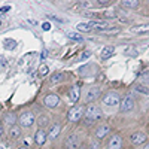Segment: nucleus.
Segmentation results:
<instances>
[{
    "label": "nucleus",
    "mask_w": 149,
    "mask_h": 149,
    "mask_svg": "<svg viewBox=\"0 0 149 149\" xmlns=\"http://www.w3.org/2000/svg\"><path fill=\"white\" fill-rule=\"evenodd\" d=\"M100 116H102V110L98 109L97 106H90L88 109H86V112H85V121H86V124L95 122Z\"/></svg>",
    "instance_id": "1"
},
{
    "label": "nucleus",
    "mask_w": 149,
    "mask_h": 149,
    "mask_svg": "<svg viewBox=\"0 0 149 149\" xmlns=\"http://www.w3.org/2000/svg\"><path fill=\"white\" fill-rule=\"evenodd\" d=\"M19 122H21V125L22 127H26V128H30L33 124H34V116L31 112H26V113H22L19 116Z\"/></svg>",
    "instance_id": "2"
},
{
    "label": "nucleus",
    "mask_w": 149,
    "mask_h": 149,
    "mask_svg": "<svg viewBox=\"0 0 149 149\" xmlns=\"http://www.w3.org/2000/svg\"><path fill=\"white\" fill-rule=\"evenodd\" d=\"M82 115H84V107L82 106H78V107H72L70 110H69V119L70 121H73V122H76V121H79L81 118H82Z\"/></svg>",
    "instance_id": "3"
},
{
    "label": "nucleus",
    "mask_w": 149,
    "mask_h": 149,
    "mask_svg": "<svg viewBox=\"0 0 149 149\" xmlns=\"http://www.w3.org/2000/svg\"><path fill=\"white\" fill-rule=\"evenodd\" d=\"M64 146H66V149H78V146H79L78 134H70L69 137L64 140Z\"/></svg>",
    "instance_id": "4"
},
{
    "label": "nucleus",
    "mask_w": 149,
    "mask_h": 149,
    "mask_svg": "<svg viewBox=\"0 0 149 149\" xmlns=\"http://www.w3.org/2000/svg\"><path fill=\"white\" fill-rule=\"evenodd\" d=\"M133 107H134V100H133L131 97L122 98L121 103H119V109H121V112H130V110H133Z\"/></svg>",
    "instance_id": "5"
},
{
    "label": "nucleus",
    "mask_w": 149,
    "mask_h": 149,
    "mask_svg": "<svg viewBox=\"0 0 149 149\" xmlns=\"http://www.w3.org/2000/svg\"><path fill=\"white\" fill-rule=\"evenodd\" d=\"M103 103L107 104V106H116L119 103V97L115 93H110V94H107V95L103 97Z\"/></svg>",
    "instance_id": "6"
},
{
    "label": "nucleus",
    "mask_w": 149,
    "mask_h": 149,
    "mask_svg": "<svg viewBox=\"0 0 149 149\" xmlns=\"http://www.w3.org/2000/svg\"><path fill=\"white\" fill-rule=\"evenodd\" d=\"M98 95H100V88L98 86H93V88H90L88 91H86V97H85V100L86 102H94L98 98Z\"/></svg>",
    "instance_id": "7"
},
{
    "label": "nucleus",
    "mask_w": 149,
    "mask_h": 149,
    "mask_svg": "<svg viewBox=\"0 0 149 149\" xmlns=\"http://www.w3.org/2000/svg\"><path fill=\"white\" fill-rule=\"evenodd\" d=\"M58 102H60V98H58L57 94H48L43 100L45 106H48V107H55L58 104Z\"/></svg>",
    "instance_id": "8"
},
{
    "label": "nucleus",
    "mask_w": 149,
    "mask_h": 149,
    "mask_svg": "<svg viewBox=\"0 0 149 149\" xmlns=\"http://www.w3.org/2000/svg\"><path fill=\"white\" fill-rule=\"evenodd\" d=\"M107 146H109V149H121V148H122V140H121V137H119V136H112L110 140H109V143H107Z\"/></svg>",
    "instance_id": "9"
},
{
    "label": "nucleus",
    "mask_w": 149,
    "mask_h": 149,
    "mask_svg": "<svg viewBox=\"0 0 149 149\" xmlns=\"http://www.w3.org/2000/svg\"><path fill=\"white\" fill-rule=\"evenodd\" d=\"M145 140H146V134H145V133L136 131V133L131 136V143H133V145H140V143H145Z\"/></svg>",
    "instance_id": "10"
},
{
    "label": "nucleus",
    "mask_w": 149,
    "mask_h": 149,
    "mask_svg": "<svg viewBox=\"0 0 149 149\" xmlns=\"http://www.w3.org/2000/svg\"><path fill=\"white\" fill-rule=\"evenodd\" d=\"M79 94H81V90H79L78 85L72 86V88L69 90V98H70L72 102H78L79 100Z\"/></svg>",
    "instance_id": "11"
},
{
    "label": "nucleus",
    "mask_w": 149,
    "mask_h": 149,
    "mask_svg": "<svg viewBox=\"0 0 149 149\" xmlns=\"http://www.w3.org/2000/svg\"><path fill=\"white\" fill-rule=\"evenodd\" d=\"M109 131H110V127L109 125H100V127L97 128V131H95L97 139H104L106 136L109 134Z\"/></svg>",
    "instance_id": "12"
},
{
    "label": "nucleus",
    "mask_w": 149,
    "mask_h": 149,
    "mask_svg": "<svg viewBox=\"0 0 149 149\" xmlns=\"http://www.w3.org/2000/svg\"><path fill=\"white\" fill-rule=\"evenodd\" d=\"M113 54H115V48H113V46H104L103 51H102V54H100V57H102V60H107V58H110Z\"/></svg>",
    "instance_id": "13"
},
{
    "label": "nucleus",
    "mask_w": 149,
    "mask_h": 149,
    "mask_svg": "<svg viewBox=\"0 0 149 149\" xmlns=\"http://www.w3.org/2000/svg\"><path fill=\"white\" fill-rule=\"evenodd\" d=\"M34 140H36L37 145H43V143L46 142V133H45L42 128L37 130V131H36V136H34Z\"/></svg>",
    "instance_id": "14"
},
{
    "label": "nucleus",
    "mask_w": 149,
    "mask_h": 149,
    "mask_svg": "<svg viewBox=\"0 0 149 149\" xmlns=\"http://www.w3.org/2000/svg\"><path fill=\"white\" fill-rule=\"evenodd\" d=\"M91 24H93V29L98 30V31H104L107 29V26H109L106 21H91Z\"/></svg>",
    "instance_id": "15"
},
{
    "label": "nucleus",
    "mask_w": 149,
    "mask_h": 149,
    "mask_svg": "<svg viewBox=\"0 0 149 149\" xmlns=\"http://www.w3.org/2000/svg\"><path fill=\"white\" fill-rule=\"evenodd\" d=\"M76 29L79 31H91V30H94L91 21L90 22H79V24H76Z\"/></svg>",
    "instance_id": "16"
},
{
    "label": "nucleus",
    "mask_w": 149,
    "mask_h": 149,
    "mask_svg": "<svg viewBox=\"0 0 149 149\" xmlns=\"http://www.w3.org/2000/svg\"><path fill=\"white\" fill-rule=\"evenodd\" d=\"M60 130H61V128H60L58 124H54V125L51 127V130H49V134H48V136H49V139H52V140H54V139L57 137V136H58Z\"/></svg>",
    "instance_id": "17"
},
{
    "label": "nucleus",
    "mask_w": 149,
    "mask_h": 149,
    "mask_svg": "<svg viewBox=\"0 0 149 149\" xmlns=\"http://www.w3.org/2000/svg\"><path fill=\"white\" fill-rule=\"evenodd\" d=\"M124 54L128 55V57H137V49H136L134 46H125L124 48Z\"/></svg>",
    "instance_id": "18"
},
{
    "label": "nucleus",
    "mask_w": 149,
    "mask_h": 149,
    "mask_svg": "<svg viewBox=\"0 0 149 149\" xmlns=\"http://www.w3.org/2000/svg\"><path fill=\"white\" fill-rule=\"evenodd\" d=\"M9 134H10L12 139H19V137H21V128H18L17 125H14V127L10 128Z\"/></svg>",
    "instance_id": "19"
},
{
    "label": "nucleus",
    "mask_w": 149,
    "mask_h": 149,
    "mask_svg": "<svg viewBox=\"0 0 149 149\" xmlns=\"http://www.w3.org/2000/svg\"><path fill=\"white\" fill-rule=\"evenodd\" d=\"M121 5L124 8H137L139 6V2H137V0H124Z\"/></svg>",
    "instance_id": "20"
},
{
    "label": "nucleus",
    "mask_w": 149,
    "mask_h": 149,
    "mask_svg": "<svg viewBox=\"0 0 149 149\" xmlns=\"http://www.w3.org/2000/svg\"><path fill=\"white\" fill-rule=\"evenodd\" d=\"M48 122H49V118L46 116V115H40L39 118H37V124L40 125V128L43 130V127L45 125H48Z\"/></svg>",
    "instance_id": "21"
},
{
    "label": "nucleus",
    "mask_w": 149,
    "mask_h": 149,
    "mask_svg": "<svg viewBox=\"0 0 149 149\" xmlns=\"http://www.w3.org/2000/svg\"><path fill=\"white\" fill-rule=\"evenodd\" d=\"M134 33H146L149 31V24H145V26H137V27H133Z\"/></svg>",
    "instance_id": "22"
},
{
    "label": "nucleus",
    "mask_w": 149,
    "mask_h": 149,
    "mask_svg": "<svg viewBox=\"0 0 149 149\" xmlns=\"http://www.w3.org/2000/svg\"><path fill=\"white\" fill-rule=\"evenodd\" d=\"M63 78H64L63 73H55V74L51 76V84H58V82L63 81Z\"/></svg>",
    "instance_id": "23"
},
{
    "label": "nucleus",
    "mask_w": 149,
    "mask_h": 149,
    "mask_svg": "<svg viewBox=\"0 0 149 149\" xmlns=\"http://www.w3.org/2000/svg\"><path fill=\"white\" fill-rule=\"evenodd\" d=\"M66 36L67 37H70V39H73V40H78V42H82V37L78 34V33H73V31H67L66 33Z\"/></svg>",
    "instance_id": "24"
},
{
    "label": "nucleus",
    "mask_w": 149,
    "mask_h": 149,
    "mask_svg": "<svg viewBox=\"0 0 149 149\" xmlns=\"http://www.w3.org/2000/svg\"><path fill=\"white\" fill-rule=\"evenodd\" d=\"M136 91L143 94V95H149V90L146 88V86H143V85H136Z\"/></svg>",
    "instance_id": "25"
},
{
    "label": "nucleus",
    "mask_w": 149,
    "mask_h": 149,
    "mask_svg": "<svg viewBox=\"0 0 149 149\" xmlns=\"http://www.w3.org/2000/svg\"><path fill=\"white\" fill-rule=\"evenodd\" d=\"M5 122H6V124H9V125H12V127H14V124H15V116L12 115V113L6 115V116H5Z\"/></svg>",
    "instance_id": "26"
},
{
    "label": "nucleus",
    "mask_w": 149,
    "mask_h": 149,
    "mask_svg": "<svg viewBox=\"0 0 149 149\" xmlns=\"http://www.w3.org/2000/svg\"><path fill=\"white\" fill-rule=\"evenodd\" d=\"M5 46H6L8 49H14V48L17 46V42L12 40V39H6V40H5Z\"/></svg>",
    "instance_id": "27"
},
{
    "label": "nucleus",
    "mask_w": 149,
    "mask_h": 149,
    "mask_svg": "<svg viewBox=\"0 0 149 149\" xmlns=\"http://www.w3.org/2000/svg\"><path fill=\"white\" fill-rule=\"evenodd\" d=\"M48 72H49V69H48V66H45V64H42V66L39 67V74H40V76H46V74H48Z\"/></svg>",
    "instance_id": "28"
},
{
    "label": "nucleus",
    "mask_w": 149,
    "mask_h": 149,
    "mask_svg": "<svg viewBox=\"0 0 149 149\" xmlns=\"http://www.w3.org/2000/svg\"><path fill=\"white\" fill-rule=\"evenodd\" d=\"M103 33H106V34H116V33H119V29H106Z\"/></svg>",
    "instance_id": "29"
},
{
    "label": "nucleus",
    "mask_w": 149,
    "mask_h": 149,
    "mask_svg": "<svg viewBox=\"0 0 149 149\" xmlns=\"http://www.w3.org/2000/svg\"><path fill=\"white\" fill-rule=\"evenodd\" d=\"M91 57V51H85L82 55H81V60H86V58H90Z\"/></svg>",
    "instance_id": "30"
},
{
    "label": "nucleus",
    "mask_w": 149,
    "mask_h": 149,
    "mask_svg": "<svg viewBox=\"0 0 149 149\" xmlns=\"http://www.w3.org/2000/svg\"><path fill=\"white\" fill-rule=\"evenodd\" d=\"M43 30H45V31L51 30V24H49V22H45V24H43Z\"/></svg>",
    "instance_id": "31"
},
{
    "label": "nucleus",
    "mask_w": 149,
    "mask_h": 149,
    "mask_svg": "<svg viewBox=\"0 0 149 149\" xmlns=\"http://www.w3.org/2000/svg\"><path fill=\"white\" fill-rule=\"evenodd\" d=\"M104 17H107V18H115L116 15L112 14V12H104Z\"/></svg>",
    "instance_id": "32"
},
{
    "label": "nucleus",
    "mask_w": 149,
    "mask_h": 149,
    "mask_svg": "<svg viewBox=\"0 0 149 149\" xmlns=\"http://www.w3.org/2000/svg\"><path fill=\"white\" fill-rule=\"evenodd\" d=\"M10 9V6H3L2 9H0V12H2V14H5V12H8Z\"/></svg>",
    "instance_id": "33"
},
{
    "label": "nucleus",
    "mask_w": 149,
    "mask_h": 149,
    "mask_svg": "<svg viewBox=\"0 0 149 149\" xmlns=\"http://www.w3.org/2000/svg\"><path fill=\"white\" fill-rule=\"evenodd\" d=\"M29 22H30V24H33V26H39V22L34 21V19H29Z\"/></svg>",
    "instance_id": "34"
},
{
    "label": "nucleus",
    "mask_w": 149,
    "mask_h": 149,
    "mask_svg": "<svg viewBox=\"0 0 149 149\" xmlns=\"http://www.w3.org/2000/svg\"><path fill=\"white\" fill-rule=\"evenodd\" d=\"M3 134V127H0V136Z\"/></svg>",
    "instance_id": "35"
},
{
    "label": "nucleus",
    "mask_w": 149,
    "mask_h": 149,
    "mask_svg": "<svg viewBox=\"0 0 149 149\" xmlns=\"http://www.w3.org/2000/svg\"><path fill=\"white\" fill-rule=\"evenodd\" d=\"M143 149H149V143H146V145H145V148H143Z\"/></svg>",
    "instance_id": "36"
},
{
    "label": "nucleus",
    "mask_w": 149,
    "mask_h": 149,
    "mask_svg": "<svg viewBox=\"0 0 149 149\" xmlns=\"http://www.w3.org/2000/svg\"><path fill=\"white\" fill-rule=\"evenodd\" d=\"M19 149H29V148H26V146H24V148H19Z\"/></svg>",
    "instance_id": "37"
},
{
    "label": "nucleus",
    "mask_w": 149,
    "mask_h": 149,
    "mask_svg": "<svg viewBox=\"0 0 149 149\" xmlns=\"http://www.w3.org/2000/svg\"><path fill=\"white\" fill-rule=\"evenodd\" d=\"M0 26H2V22H0Z\"/></svg>",
    "instance_id": "38"
},
{
    "label": "nucleus",
    "mask_w": 149,
    "mask_h": 149,
    "mask_svg": "<svg viewBox=\"0 0 149 149\" xmlns=\"http://www.w3.org/2000/svg\"><path fill=\"white\" fill-rule=\"evenodd\" d=\"M0 149H2V148H0Z\"/></svg>",
    "instance_id": "39"
}]
</instances>
